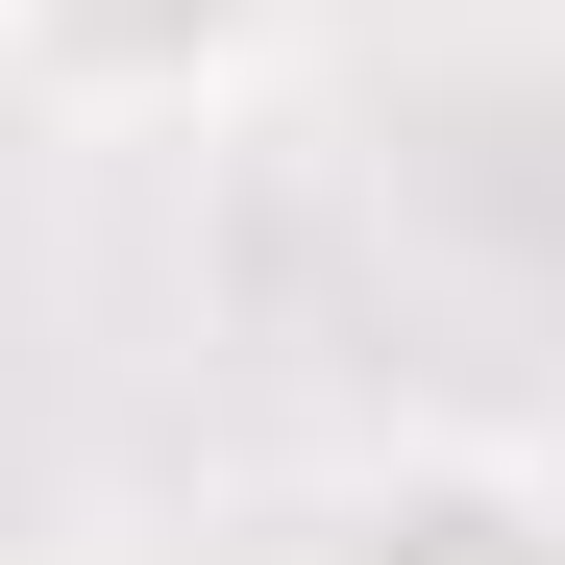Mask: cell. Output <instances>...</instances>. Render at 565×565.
<instances>
[{"label": "cell", "mask_w": 565, "mask_h": 565, "mask_svg": "<svg viewBox=\"0 0 565 565\" xmlns=\"http://www.w3.org/2000/svg\"><path fill=\"white\" fill-rule=\"evenodd\" d=\"M0 25H25V99L74 148H124V124H222L296 50V0H0Z\"/></svg>", "instance_id": "cell-1"}, {"label": "cell", "mask_w": 565, "mask_h": 565, "mask_svg": "<svg viewBox=\"0 0 565 565\" xmlns=\"http://www.w3.org/2000/svg\"><path fill=\"white\" fill-rule=\"evenodd\" d=\"M320 565H565V492L541 467H394Z\"/></svg>", "instance_id": "cell-2"}]
</instances>
